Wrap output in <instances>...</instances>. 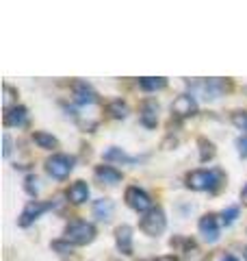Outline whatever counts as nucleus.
Masks as SVG:
<instances>
[{"label":"nucleus","mask_w":247,"mask_h":261,"mask_svg":"<svg viewBox=\"0 0 247 261\" xmlns=\"http://www.w3.org/2000/svg\"><path fill=\"white\" fill-rule=\"evenodd\" d=\"M126 202H128V207H133L135 211H139V214H147L150 209H154L150 196L135 185H130L126 190Z\"/></svg>","instance_id":"nucleus-5"},{"label":"nucleus","mask_w":247,"mask_h":261,"mask_svg":"<svg viewBox=\"0 0 247 261\" xmlns=\"http://www.w3.org/2000/svg\"><path fill=\"white\" fill-rule=\"evenodd\" d=\"M139 118H141V124L147 126V128H154L156 122H159V102L156 100H145L141 105V113H139Z\"/></svg>","instance_id":"nucleus-11"},{"label":"nucleus","mask_w":247,"mask_h":261,"mask_svg":"<svg viewBox=\"0 0 247 261\" xmlns=\"http://www.w3.org/2000/svg\"><path fill=\"white\" fill-rule=\"evenodd\" d=\"M200 235L208 242V244H215L219 240V224H217V216H212V214H206L202 216L200 220Z\"/></svg>","instance_id":"nucleus-8"},{"label":"nucleus","mask_w":247,"mask_h":261,"mask_svg":"<svg viewBox=\"0 0 247 261\" xmlns=\"http://www.w3.org/2000/svg\"><path fill=\"white\" fill-rule=\"evenodd\" d=\"M3 140H5V150H3V154H5V157H9V154H11V137H9V133H5Z\"/></svg>","instance_id":"nucleus-27"},{"label":"nucleus","mask_w":247,"mask_h":261,"mask_svg":"<svg viewBox=\"0 0 247 261\" xmlns=\"http://www.w3.org/2000/svg\"><path fill=\"white\" fill-rule=\"evenodd\" d=\"M115 242H117V248L121 255H133V228L128 224H121L115 228Z\"/></svg>","instance_id":"nucleus-10"},{"label":"nucleus","mask_w":247,"mask_h":261,"mask_svg":"<svg viewBox=\"0 0 247 261\" xmlns=\"http://www.w3.org/2000/svg\"><path fill=\"white\" fill-rule=\"evenodd\" d=\"M96 238V226L85 220H74L65 228V242H70L72 246H85V244L94 242Z\"/></svg>","instance_id":"nucleus-2"},{"label":"nucleus","mask_w":247,"mask_h":261,"mask_svg":"<svg viewBox=\"0 0 247 261\" xmlns=\"http://www.w3.org/2000/svg\"><path fill=\"white\" fill-rule=\"evenodd\" d=\"M37 183H39V181H37V176H33V174L26 176V192H28L30 196H35V194H37V190H39Z\"/></svg>","instance_id":"nucleus-25"},{"label":"nucleus","mask_w":247,"mask_h":261,"mask_svg":"<svg viewBox=\"0 0 247 261\" xmlns=\"http://www.w3.org/2000/svg\"><path fill=\"white\" fill-rule=\"evenodd\" d=\"M243 257H245V259H247V248H245V250H243Z\"/></svg>","instance_id":"nucleus-32"},{"label":"nucleus","mask_w":247,"mask_h":261,"mask_svg":"<svg viewBox=\"0 0 247 261\" xmlns=\"http://www.w3.org/2000/svg\"><path fill=\"white\" fill-rule=\"evenodd\" d=\"M52 248H54V250H59L61 255H68V252H72V244H70V242H65V240H63V242H54V244H52Z\"/></svg>","instance_id":"nucleus-26"},{"label":"nucleus","mask_w":247,"mask_h":261,"mask_svg":"<svg viewBox=\"0 0 247 261\" xmlns=\"http://www.w3.org/2000/svg\"><path fill=\"white\" fill-rule=\"evenodd\" d=\"M165 226H167V220H165V214H163L161 207L150 209L141 218V231L145 235H150V238H159V235L165 231Z\"/></svg>","instance_id":"nucleus-3"},{"label":"nucleus","mask_w":247,"mask_h":261,"mask_svg":"<svg viewBox=\"0 0 247 261\" xmlns=\"http://www.w3.org/2000/svg\"><path fill=\"white\" fill-rule=\"evenodd\" d=\"M33 142H35L39 148H46V150L59 148V140H56L54 135L46 133V130H35V133H33Z\"/></svg>","instance_id":"nucleus-17"},{"label":"nucleus","mask_w":247,"mask_h":261,"mask_svg":"<svg viewBox=\"0 0 247 261\" xmlns=\"http://www.w3.org/2000/svg\"><path fill=\"white\" fill-rule=\"evenodd\" d=\"M171 113L176 118H189V116H195L197 113V102L191 94H180L174 102H171Z\"/></svg>","instance_id":"nucleus-6"},{"label":"nucleus","mask_w":247,"mask_h":261,"mask_svg":"<svg viewBox=\"0 0 247 261\" xmlns=\"http://www.w3.org/2000/svg\"><path fill=\"white\" fill-rule=\"evenodd\" d=\"M46 170L52 178L63 181V178H68L70 172L74 170V157H70V154H52V157L46 161Z\"/></svg>","instance_id":"nucleus-4"},{"label":"nucleus","mask_w":247,"mask_h":261,"mask_svg":"<svg viewBox=\"0 0 247 261\" xmlns=\"http://www.w3.org/2000/svg\"><path fill=\"white\" fill-rule=\"evenodd\" d=\"M106 109H109L111 116H113V118H117V120H121V118H126V116H128V105L123 102V100H119V98H117V100H111Z\"/></svg>","instance_id":"nucleus-20"},{"label":"nucleus","mask_w":247,"mask_h":261,"mask_svg":"<svg viewBox=\"0 0 247 261\" xmlns=\"http://www.w3.org/2000/svg\"><path fill=\"white\" fill-rule=\"evenodd\" d=\"M94 176H96V181L100 185H115V183L121 181V172L119 170H115L113 166H98Z\"/></svg>","instance_id":"nucleus-12"},{"label":"nucleus","mask_w":247,"mask_h":261,"mask_svg":"<svg viewBox=\"0 0 247 261\" xmlns=\"http://www.w3.org/2000/svg\"><path fill=\"white\" fill-rule=\"evenodd\" d=\"M221 183H224L221 170H195L187 176V187H191L195 192H217Z\"/></svg>","instance_id":"nucleus-1"},{"label":"nucleus","mask_w":247,"mask_h":261,"mask_svg":"<svg viewBox=\"0 0 247 261\" xmlns=\"http://www.w3.org/2000/svg\"><path fill=\"white\" fill-rule=\"evenodd\" d=\"M241 200H243V205H247V185L243 187V192H241Z\"/></svg>","instance_id":"nucleus-29"},{"label":"nucleus","mask_w":247,"mask_h":261,"mask_svg":"<svg viewBox=\"0 0 247 261\" xmlns=\"http://www.w3.org/2000/svg\"><path fill=\"white\" fill-rule=\"evenodd\" d=\"M197 87L202 89L206 100H212V98L224 94V89H228V83L221 81V79H210V81H204V83H197Z\"/></svg>","instance_id":"nucleus-13"},{"label":"nucleus","mask_w":247,"mask_h":261,"mask_svg":"<svg viewBox=\"0 0 247 261\" xmlns=\"http://www.w3.org/2000/svg\"><path fill=\"white\" fill-rule=\"evenodd\" d=\"M115 214V205H113V200L109 198H100V200H96L94 202V216L98 220H102V222H109V220L113 218Z\"/></svg>","instance_id":"nucleus-15"},{"label":"nucleus","mask_w":247,"mask_h":261,"mask_svg":"<svg viewBox=\"0 0 247 261\" xmlns=\"http://www.w3.org/2000/svg\"><path fill=\"white\" fill-rule=\"evenodd\" d=\"M236 146H238V152H241V157H247V137H245V140H238Z\"/></svg>","instance_id":"nucleus-28"},{"label":"nucleus","mask_w":247,"mask_h":261,"mask_svg":"<svg viewBox=\"0 0 247 261\" xmlns=\"http://www.w3.org/2000/svg\"><path fill=\"white\" fill-rule=\"evenodd\" d=\"M156 261H176V257L174 255H165V257H159Z\"/></svg>","instance_id":"nucleus-30"},{"label":"nucleus","mask_w":247,"mask_h":261,"mask_svg":"<svg viewBox=\"0 0 247 261\" xmlns=\"http://www.w3.org/2000/svg\"><path fill=\"white\" fill-rule=\"evenodd\" d=\"M221 261H236V257H232V255H228V257H224Z\"/></svg>","instance_id":"nucleus-31"},{"label":"nucleus","mask_w":247,"mask_h":261,"mask_svg":"<svg viewBox=\"0 0 247 261\" xmlns=\"http://www.w3.org/2000/svg\"><path fill=\"white\" fill-rule=\"evenodd\" d=\"M5 126H24L26 124V109L24 107H13L9 111H5Z\"/></svg>","instance_id":"nucleus-16"},{"label":"nucleus","mask_w":247,"mask_h":261,"mask_svg":"<svg viewBox=\"0 0 247 261\" xmlns=\"http://www.w3.org/2000/svg\"><path fill=\"white\" fill-rule=\"evenodd\" d=\"M197 144H200V161L202 163H206L208 159L215 157V144H212V142H208L206 137H200Z\"/></svg>","instance_id":"nucleus-19"},{"label":"nucleus","mask_w":247,"mask_h":261,"mask_svg":"<svg viewBox=\"0 0 247 261\" xmlns=\"http://www.w3.org/2000/svg\"><path fill=\"white\" fill-rule=\"evenodd\" d=\"M48 209H52V202H39V200H30L26 207H24V211H22V216H20V220H18V224L20 226H30L35 220L44 214V211H48Z\"/></svg>","instance_id":"nucleus-7"},{"label":"nucleus","mask_w":247,"mask_h":261,"mask_svg":"<svg viewBox=\"0 0 247 261\" xmlns=\"http://www.w3.org/2000/svg\"><path fill=\"white\" fill-rule=\"evenodd\" d=\"M3 89H5V98H3V107H5V111H9V109H13V107H18V92H15L11 85H5Z\"/></svg>","instance_id":"nucleus-22"},{"label":"nucleus","mask_w":247,"mask_h":261,"mask_svg":"<svg viewBox=\"0 0 247 261\" xmlns=\"http://www.w3.org/2000/svg\"><path fill=\"white\" fill-rule=\"evenodd\" d=\"M236 216H238V209L236 207H230V209H226L224 214H221V222H224V224H232L234 220H236Z\"/></svg>","instance_id":"nucleus-24"},{"label":"nucleus","mask_w":247,"mask_h":261,"mask_svg":"<svg viewBox=\"0 0 247 261\" xmlns=\"http://www.w3.org/2000/svg\"><path fill=\"white\" fill-rule=\"evenodd\" d=\"M104 161H117V163H133L135 159L128 157L126 152H123L121 148H109L104 152Z\"/></svg>","instance_id":"nucleus-21"},{"label":"nucleus","mask_w":247,"mask_h":261,"mask_svg":"<svg viewBox=\"0 0 247 261\" xmlns=\"http://www.w3.org/2000/svg\"><path fill=\"white\" fill-rule=\"evenodd\" d=\"M74 100H76L78 105H94L98 100V94L94 92V87L85 83V81H74Z\"/></svg>","instance_id":"nucleus-9"},{"label":"nucleus","mask_w":247,"mask_h":261,"mask_svg":"<svg viewBox=\"0 0 247 261\" xmlns=\"http://www.w3.org/2000/svg\"><path fill=\"white\" fill-rule=\"evenodd\" d=\"M232 124L241 130H247V111H234L232 113Z\"/></svg>","instance_id":"nucleus-23"},{"label":"nucleus","mask_w":247,"mask_h":261,"mask_svg":"<svg viewBox=\"0 0 247 261\" xmlns=\"http://www.w3.org/2000/svg\"><path fill=\"white\" fill-rule=\"evenodd\" d=\"M68 198H70V202H74V205H82V202L89 198V185L85 181L72 183L70 190H68Z\"/></svg>","instance_id":"nucleus-14"},{"label":"nucleus","mask_w":247,"mask_h":261,"mask_svg":"<svg viewBox=\"0 0 247 261\" xmlns=\"http://www.w3.org/2000/svg\"><path fill=\"white\" fill-rule=\"evenodd\" d=\"M139 85H141L143 92H156V89H163L165 85H167V79H154V76H145L139 81Z\"/></svg>","instance_id":"nucleus-18"}]
</instances>
